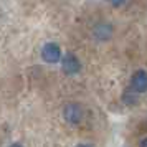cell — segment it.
<instances>
[{"label": "cell", "instance_id": "obj_7", "mask_svg": "<svg viewBox=\"0 0 147 147\" xmlns=\"http://www.w3.org/2000/svg\"><path fill=\"white\" fill-rule=\"evenodd\" d=\"M10 147H22V146H20V144H12Z\"/></svg>", "mask_w": 147, "mask_h": 147}, {"label": "cell", "instance_id": "obj_6", "mask_svg": "<svg viewBox=\"0 0 147 147\" xmlns=\"http://www.w3.org/2000/svg\"><path fill=\"white\" fill-rule=\"evenodd\" d=\"M140 147H147V139H144L142 142H140Z\"/></svg>", "mask_w": 147, "mask_h": 147}, {"label": "cell", "instance_id": "obj_3", "mask_svg": "<svg viewBox=\"0 0 147 147\" xmlns=\"http://www.w3.org/2000/svg\"><path fill=\"white\" fill-rule=\"evenodd\" d=\"M131 88L136 93H146L147 91V71L139 69L131 78Z\"/></svg>", "mask_w": 147, "mask_h": 147}, {"label": "cell", "instance_id": "obj_4", "mask_svg": "<svg viewBox=\"0 0 147 147\" xmlns=\"http://www.w3.org/2000/svg\"><path fill=\"white\" fill-rule=\"evenodd\" d=\"M61 63H63L61 68H63V71H65L66 74H76L78 71H80V68H81L80 66V60H78L73 53H66Z\"/></svg>", "mask_w": 147, "mask_h": 147}, {"label": "cell", "instance_id": "obj_1", "mask_svg": "<svg viewBox=\"0 0 147 147\" xmlns=\"http://www.w3.org/2000/svg\"><path fill=\"white\" fill-rule=\"evenodd\" d=\"M63 116H65V119H66L68 122H71V124H78V122H81L84 113H83V107H81L80 104H76V102H69V104H66L65 109H63Z\"/></svg>", "mask_w": 147, "mask_h": 147}, {"label": "cell", "instance_id": "obj_8", "mask_svg": "<svg viewBox=\"0 0 147 147\" xmlns=\"http://www.w3.org/2000/svg\"><path fill=\"white\" fill-rule=\"evenodd\" d=\"M76 147H88V146H76Z\"/></svg>", "mask_w": 147, "mask_h": 147}, {"label": "cell", "instance_id": "obj_2", "mask_svg": "<svg viewBox=\"0 0 147 147\" xmlns=\"http://www.w3.org/2000/svg\"><path fill=\"white\" fill-rule=\"evenodd\" d=\"M41 58L47 63H58L61 60V50L56 43H47L41 48Z\"/></svg>", "mask_w": 147, "mask_h": 147}, {"label": "cell", "instance_id": "obj_5", "mask_svg": "<svg viewBox=\"0 0 147 147\" xmlns=\"http://www.w3.org/2000/svg\"><path fill=\"white\" fill-rule=\"evenodd\" d=\"M107 2H109V3H111L113 7H121V5H122V3H124L126 0H107Z\"/></svg>", "mask_w": 147, "mask_h": 147}]
</instances>
